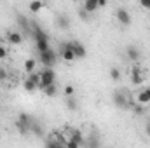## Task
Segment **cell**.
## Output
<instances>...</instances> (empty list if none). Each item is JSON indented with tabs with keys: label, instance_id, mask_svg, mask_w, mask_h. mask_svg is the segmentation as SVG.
Masks as SVG:
<instances>
[{
	"label": "cell",
	"instance_id": "obj_27",
	"mask_svg": "<svg viewBox=\"0 0 150 148\" xmlns=\"http://www.w3.org/2000/svg\"><path fill=\"white\" fill-rule=\"evenodd\" d=\"M7 54H9L7 47H5V45H0V59H5V58H7Z\"/></svg>",
	"mask_w": 150,
	"mask_h": 148
},
{
	"label": "cell",
	"instance_id": "obj_23",
	"mask_svg": "<svg viewBox=\"0 0 150 148\" xmlns=\"http://www.w3.org/2000/svg\"><path fill=\"white\" fill-rule=\"evenodd\" d=\"M131 110L134 111L136 115H143V113H145V106H143V105H140V103H134V105L131 106Z\"/></svg>",
	"mask_w": 150,
	"mask_h": 148
},
{
	"label": "cell",
	"instance_id": "obj_21",
	"mask_svg": "<svg viewBox=\"0 0 150 148\" xmlns=\"http://www.w3.org/2000/svg\"><path fill=\"white\" fill-rule=\"evenodd\" d=\"M45 148H65V145L59 143V141H56V140H52V138H49L47 143H45Z\"/></svg>",
	"mask_w": 150,
	"mask_h": 148
},
{
	"label": "cell",
	"instance_id": "obj_25",
	"mask_svg": "<svg viewBox=\"0 0 150 148\" xmlns=\"http://www.w3.org/2000/svg\"><path fill=\"white\" fill-rule=\"evenodd\" d=\"M65 96H67V98L75 96V87H74V85H70V84H68V85L65 87Z\"/></svg>",
	"mask_w": 150,
	"mask_h": 148
},
{
	"label": "cell",
	"instance_id": "obj_20",
	"mask_svg": "<svg viewBox=\"0 0 150 148\" xmlns=\"http://www.w3.org/2000/svg\"><path fill=\"white\" fill-rule=\"evenodd\" d=\"M56 92H58V87H56V84H52V85H49V87H45V89H44V94H45L47 98H52V96H56Z\"/></svg>",
	"mask_w": 150,
	"mask_h": 148
},
{
	"label": "cell",
	"instance_id": "obj_17",
	"mask_svg": "<svg viewBox=\"0 0 150 148\" xmlns=\"http://www.w3.org/2000/svg\"><path fill=\"white\" fill-rule=\"evenodd\" d=\"M35 65H37V63H35V59H33V58H28V59L25 61V72H26L28 75L33 73V70H35Z\"/></svg>",
	"mask_w": 150,
	"mask_h": 148
},
{
	"label": "cell",
	"instance_id": "obj_9",
	"mask_svg": "<svg viewBox=\"0 0 150 148\" xmlns=\"http://www.w3.org/2000/svg\"><path fill=\"white\" fill-rule=\"evenodd\" d=\"M136 103H140V105H150V87H145V89H142L140 92H138V96H136Z\"/></svg>",
	"mask_w": 150,
	"mask_h": 148
},
{
	"label": "cell",
	"instance_id": "obj_30",
	"mask_svg": "<svg viewBox=\"0 0 150 148\" xmlns=\"http://www.w3.org/2000/svg\"><path fill=\"white\" fill-rule=\"evenodd\" d=\"M140 5H142L143 9H150V0H142V2H140Z\"/></svg>",
	"mask_w": 150,
	"mask_h": 148
},
{
	"label": "cell",
	"instance_id": "obj_3",
	"mask_svg": "<svg viewBox=\"0 0 150 148\" xmlns=\"http://www.w3.org/2000/svg\"><path fill=\"white\" fill-rule=\"evenodd\" d=\"M52 84H56V75L54 72L51 70V68H44L42 72H40V84H38V89H45V87H49V85H52Z\"/></svg>",
	"mask_w": 150,
	"mask_h": 148
},
{
	"label": "cell",
	"instance_id": "obj_33",
	"mask_svg": "<svg viewBox=\"0 0 150 148\" xmlns=\"http://www.w3.org/2000/svg\"><path fill=\"white\" fill-rule=\"evenodd\" d=\"M4 42H5V37H2V35H0V45H4Z\"/></svg>",
	"mask_w": 150,
	"mask_h": 148
},
{
	"label": "cell",
	"instance_id": "obj_13",
	"mask_svg": "<svg viewBox=\"0 0 150 148\" xmlns=\"http://www.w3.org/2000/svg\"><path fill=\"white\" fill-rule=\"evenodd\" d=\"M82 9H84L87 14H93V12H94L96 9H100V7H98V2H96V0H86L84 5H82Z\"/></svg>",
	"mask_w": 150,
	"mask_h": 148
},
{
	"label": "cell",
	"instance_id": "obj_31",
	"mask_svg": "<svg viewBox=\"0 0 150 148\" xmlns=\"http://www.w3.org/2000/svg\"><path fill=\"white\" fill-rule=\"evenodd\" d=\"M145 132L150 136V118H149V122H147V125H145Z\"/></svg>",
	"mask_w": 150,
	"mask_h": 148
},
{
	"label": "cell",
	"instance_id": "obj_19",
	"mask_svg": "<svg viewBox=\"0 0 150 148\" xmlns=\"http://www.w3.org/2000/svg\"><path fill=\"white\" fill-rule=\"evenodd\" d=\"M44 5H45L44 2H32V4L28 5V9H30V12H33V14H37V12L40 11V9H44Z\"/></svg>",
	"mask_w": 150,
	"mask_h": 148
},
{
	"label": "cell",
	"instance_id": "obj_6",
	"mask_svg": "<svg viewBox=\"0 0 150 148\" xmlns=\"http://www.w3.org/2000/svg\"><path fill=\"white\" fill-rule=\"evenodd\" d=\"M115 18H117V21L122 25V26H129L131 25V14L124 9V7H120V9H117V12H115Z\"/></svg>",
	"mask_w": 150,
	"mask_h": 148
},
{
	"label": "cell",
	"instance_id": "obj_32",
	"mask_svg": "<svg viewBox=\"0 0 150 148\" xmlns=\"http://www.w3.org/2000/svg\"><path fill=\"white\" fill-rule=\"evenodd\" d=\"M107 5V0H98V7H105Z\"/></svg>",
	"mask_w": 150,
	"mask_h": 148
},
{
	"label": "cell",
	"instance_id": "obj_28",
	"mask_svg": "<svg viewBox=\"0 0 150 148\" xmlns=\"http://www.w3.org/2000/svg\"><path fill=\"white\" fill-rule=\"evenodd\" d=\"M5 78H7V70L0 66V82H5Z\"/></svg>",
	"mask_w": 150,
	"mask_h": 148
},
{
	"label": "cell",
	"instance_id": "obj_26",
	"mask_svg": "<svg viewBox=\"0 0 150 148\" xmlns=\"http://www.w3.org/2000/svg\"><path fill=\"white\" fill-rule=\"evenodd\" d=\"M89 16H91V14H87L84 9H80V11H79V18H80V19H84V21H89Z\"/></svg>",
	"mask_w": 150,
	"mask_h": 148
},
{
	"label": "cell",
	"instance_id": "obj_24",
	"mask_svg": "<svg viewBox=\"0 0 150 148\" xmlns=\"http://www.w3.org/2000/svg\"><path fill=\"white\" fill-rule=\"evenodd\" d=\"M110 78L112 80H120V72H119V68H110Z\"/></svg>",
	"mask_w": 150,
	"mask_h": 148
},
{
	"label": "cell",
	"instance_id": "obj_18",
	"mask_svg": "<svg viewBox=\"0 0 150 148\" xmlns=\"http://www.w3.org/2000/svg\"><path fill=\"white\" fill-rule=\"evenodd\" d=\"M23 85H25V89H26L28 92H33L35 89H38V85L35 84V82H33V80H32V78H30V77L25 80V84H23Z\"/></svg>",
	"mask_w": 150,
	"mask_h": 148
},
{
	"label": "cell",
	"instance_id": "obj_22",
	"mask_svg": "<svg viewBox=\"0 0 150 148\" xmlns=\"http://www.w3.org/2000/svg\"><path fill=\"white\" fill-rule=\"evenodd\" d=\"M67 106H68L70 110H74V111L79 108V103H77L75 96H70V98H67Z\"/></svg>",
	"mask_w": 150,
	"mask_h": 148
},
{
	"label": "cell",
	"instance_id": "obj_10",
	"mask_svg": "<svg viewBox=\"0 0 150 148\" xmlns=\"http://www.w3.org/2000/svg\"><path fill=\"white\" fill-rule=\"evenodd\" d=\"M61 59L63 61H67V63H70V61H75V54L74 51L67 45V44H63L61 45Z\"/></svg>",
	"mask_w": 150,
	"mask_h": 148
},
{
	"label": "cell",
	"instance_id": "obj_16",
	"mask_svg": "<svg viewBox=\"0 0 150 148\" xmlns=\"http://www.w3.org/2000/svg\"><path fill=\"white\" fill-rule=\"evenodd\" d=\"M18 23H19V28L21 30H25V32H30V21L25 18V16H18Z\"/></svg>",
	"mask_w": 150,
	"mask_h": 148
},
{
	"label": "cell",
	"instance_id": "obj_15",
	"mask_svg": "<svg viewBox=\"0 0 150 148\" xmlns=\"http://www.w3.org/2000/svg\"><path fill=\"white\" fill-rule=\"evenodd\" d=\"M30 132H33L35 136H44V129H42V125L38 124L35 118L32 120V125H30Z\"/></svg>",
	"mask_w": 150,
	"mask_h": 148
},
{
	"label": "cell",
	"instance_id": "obj_7",
	"mask_svg": "<svg viewBox=\"0 0 150 148\" xmlns=\"http://www.w3.org/2000/svg\"><path fill=\"white\" fill-rule=\"evenodd\" d=\"M5 42L12 44V45H19L23 42V35L18 32V30H7L5 33Z\"/></svg>",
	"mask_w": 150,
	"mask_h": 148
},
{
	"label": "cell",
	"instance_id": "obj_5",
	"mask_svg": "<svg viewBox=\"0 0 150 148\" xmlns=\"http://www.w3.org/2000/svg\"><path fill=\"white\" fill-rule=\"evenodd\" d=\"M65 44L74 51L75 59H84V58H86V47H84L80 42H77V40H68V42H65Z\"/></svg>",
	"mask_w": 150,
	"mask_h": 148
},
{
	"label": "cell",
	"instance_id": "obj_14",
	"mask_svg": "<svg viewBox=\"0 0 150 148\" xmlns=\"http://www.w3.org/2000/svg\"><path fill=\"white\" fill-rule=\"evenodd\" d=\"M70 141L77 143L79 147L84 143V136H82V132H80L79 129H72V134H70Z\"/></svg>",
	"mask_w": 150,
	"mask_h": 148
},
{
	"label": "cell",
	"instance_id": "obj_29",
	"mask_svg": "<svg viewBox=\"0 0 150 148\" xmlns=\"http://www.w3.org/2000/svg\"><path fill=\"white\" fill-rule=\"evenodd\" d=\"M65 148H79V145H77V143H74V141H70V140H68V141L65 143Z\"/></svg>",
	"mask_w": 150,
	"mask_h": 148
},
{
	"label": "cell",
	"instance_id": "obj_8",
	"mask_svg": "<svg viewBox=\"0 0 150 148\" xmlns=\"http://www.w3.org/2000/svg\"><path fill=\"white\" fill-rule=\"evenodd\" d=\"M145 80V73L142 72L140 66H133L131 68V84H142Z\"/></svg>",
	"mask_w": 150,
	"mask_h": 148
},
{
	"label": "cell",
	"instance_id": "obj_4",
	"mask_svg": "<svg viewBox=\"0 0 150 148\" xmlns=\"http://www.w3.org/2000/svg\"><path fill=\"white\" fill-rule=\"evenodd\" d=\"M56 61H58V54L52 49H49V51L40 54V63L44 65V68H52L56 65Z\"/></svg>",
	"mask_w": 150,
	"mask_h": 148
},
{
	"label": "cell",
	"instance_id": "obj_12",
	"mask_svg": "<svg viewBox=\"0 0 150 148\" xmlns=\"http://www.w3.org/2000/svg\"><path fill=\"white\" fill-rule=\"evenodd\" d=\"M56 23H58V26H59V28H63V30H68V28H70V19H68V16H67V14H58Z\"/></svg>",
	"mask_w": 150,
	"mask_h": 148
},
{
	"label": "cell",
	"instance_id": "obj_34",
	"mask_svg": "<svg viewBox=\"0 0 150 148\" xmlns=\"http://www.w3.org/2000/svg\"><path fill=\"white\" fill-rule=\"evenodd\" d=\"M87 148H89V147H87Z\"/></svg>",
	"mask_w": 150,
	"mask_h": 148
},
{
	"label": "cell",
	"instance_id": "obj_2",
	"mask_svg": "<svg viewBox=\"0 0 150 148\" xmlns=\"http://www.w3.org/2000/svg\"><path fill=\"white\" fill-rule=\"evenodd\" d=\"M32 117L28 115V113H19V117H18V120H16V127H18V131H19V134H28L30 132V125H32Z\"/></svg>",
	"mask_w": 150,
	"mask_h": 148
},
{
	"label": "cell",
	"instance_id": "obj_1",
	"mask_svg": "<svg viewBox=\"0 0 150 148\" xmlns=\"http://www.w3.org/2000/svg\"><path fill=\"white\" fill-rule=\"evenodd\" d=\"M113 103L120 108V110H127V108H131L134 103H133V99H131V96L126 92V91H117V92H113Z\"/></svg>",
	"mask_w": 150,
	"mask_h": 148
},
{
	"label": "cell",
	"instance_id": "obj_11",
	"mask_svg": "<svg viewBox=\"0 0 150 148\" xmlns=\"http://www.w3.org/2000/svg\"><path fill=\"white\" fill-rule=\"evenodd\" d=\"M126 54H127V58H129L131 61H138V59H140V56H142V52H140V49H138L136 45H127Z\"/></svg>",
	"mask_w": 150,
	"mask_h": 148
}]
</instances>
